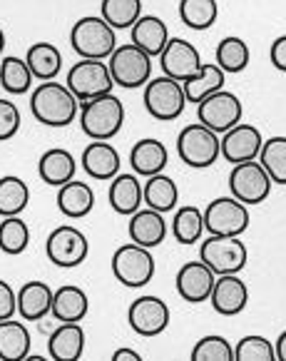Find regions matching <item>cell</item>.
<instances>
[{
	"label": "cell",
	"mask_w": 286,
	"mask_h": 361,
	"mask_svg": "<svg viewBox=\"0 0 286 361\" xmlns=\"http://www.w3.org/2000/svg\"><path fill=\"white\" fill-rule=\"evenodd\" d=\"M30 112L40 125L48 128H68L80 112V100L63 82L45 80L30 95Z\"/></svg>",
	"instance_id": "1"
},
{
	"label": "cell",
	"mask_w": 286,
	"mask_h": 361,
	"mask_svg": "<svg viewBox=\"0 0 286 361\" xmlns=\"http://www.w3.org/2000/svg\"><path fill=\"white\" fill-rule=\"evenodd\" d=\"M125 125V105L112 92L85 100L80 107V128L90 140H112Z\"/></svg>",
	"instance_id": "2"
},
{
	"label": "cell",
	"mask_w": 286,
	"mask_h": 361,
	"mask_svg": "<svg viewBox=\"0 0 286 361\" xmlns=\"http://www.w3.org/2000/svg\"><path fill=\"white\" fill-rule=\"evenodd\" d=\"M70 45L80 58L87 60H107L117 48L115 27L105 18L87 16L80 18L70 30Z\"/></svg>",
	"instance_id": "3"
},
{
	"label": "cell",
	"mask_w": 286,
	"mask_h": 361,
	"mask_svg": "<svg viewBox=\"0 0 286 361\" xmlns=\"http://www.w3.org/2000/svg\"><path fill=\"white\" fill-rule=\"evenodd\" d=\"M177 152H180V159L187 167L207 170L222 157V140L207 125H187L177 137Z\"/></svg>",
	"instance_id": "4"
},
{
	"label": "cell",
	"mask_w": 286,
	"mask_h": 361,
	"mask_svg": "<svg viewBox=\"0 0 286 361\" xmlns=\"http://www.w3.org/2000/svg\"><path fill=\"white\" fill-rule=\"evenodd\" d=\"M112 274L115 279L128 289H142L152 282L154 276V257L147 247H139L135 242L122 245L112 255Z\"/></svg>",
	"instance_id": "5"
},
{
	"label": "cell",
	"mask_w": 286,
	"mask_h": 361,
	"mask_svg": "<svg viewBox=\"0 0 286 361\" xmlns=\"http://www.w3.org/2000/svg\"><path fill=\"white\" fill-rule=\"evenodd\" d=\"M144 107H147L149 117L159 120V123H172L185 112L187 107V95L185 85L180 80L162 75V78L149 80L144 85Z\"/></svg>",
	"instance_id": "6"
},
{
	"label": "cell",
	"mask_w": 286,
	"mask_h": 361,
	"mask_svg": "<svg viewBox=\"0 0 286 361\" xmlns=\"http://www.w3.org/2000/svg\"><path fill=\"white\" fill-rule=\"evenodd\" d=\"M107 65H110L115 85L125 87V90L147 85L149 75H152V55H147L135 43L117 45L115 53L107 58Z\"/></svg>",
	"instance_id": "7"
},
{
	"label": "cell",
	"mask_w": 286,
	"mask_h": 361,
	"mask_svg": "<svg viewBox=\"0 0 286 361\" xmlns=\"http://www.w3.org/2000/svg\"><path fill=\"white\" fill-rule=\"evenodd\" d=\"M199 259L214 269V274H239L247 267L249 252L239 237L209 234L199 247Z\"/></svg>",
	"instance_id": "8"
},
{
	"label": "cell",
	"mask_w": 286,
	"mask_h": 361,
	"mask_svg": "<svg viewBox=\"0 0 286 361\" xmlns=\"http://www.w3.org/2000/svg\"><path fill=\"white\" fill-rule=\"evenodd\" d=\"M271 177L264 170L259 159H249V162H239L234 170L229 172V192L234 200L242 204H261L266 197L271 195Z\"/></svg>",
	"instance_id": "9"
},
{
	"label": "cell",
	"mask_w": 286,
	"mask_h": 361,
	"mask_svg": "<svg viewBox=\"0 0 286 361\" xmlns=\"http://www.w3.org/2000/svg\"><path fill=\"white\" fill-rule=\"evenodd\" d=\"M68 87L75 92L80 102L92 100V97H100L112 92L115 87V80H112L110 65L105 60H77L73 68L68 70Z\"/></svg>",
	"instance_id": "10"
},
{
	"label": "cell",
	"mask_w": 286,
	"mask_h": 361,
	"mask_svg": "<svg viewBox=\"0 0 286 361\" xmlns=\"http://www.w3.org/2000/svg\"><path fill=\"white\" fill-rule=\"evenodd\" d=\"M249 209L234 197H217L204 209V229L207 234L222 237H242L249 229Z\"/></svg>",
	"instance_id": "11"
},
{
	"label": "cell",
	"mask_w": 286,
	"mask_h": 361,
	"mask_svg": "<svg viewBox=\"0 0 286 361\" xmlns=\"http://www.w3.org/2000/svg\"><path fill=\"white\" fill-rule=\"evenodd\" d=\"M45 255L60 269H73V267H80L87 259L90 242L77 227L63 224V227H55L50 232L48 242H45Z\"/></svg>",
	"instance_id": "12"
},
{
	"label": "cell",
	"mask_w": 286,
	"mask_h": 361,
	"mask_svg": "<svg viewBox=\"0 0 286 361\" xmlns=\"http://www.w3.org/2000/svg\"><path fill=\"white\" fill-rule=\"evenodd\" d=\"M244 117V105L234 92L229 90H217L214 95L204 97L197 105V120L201 125H207L209 130H214L217 135H224L227 130H232L234 125L242 123Z\"/></svg>",
	"instance_id": "13"
},
{
	"label": "cell",
	"mask_w": 286,
	"mask_h": 361,
	"mask_svg": "<svg viewBox=\"0 0 286 361\" xmlns=\"http://www.w3.org/2000/svg\"><path fill=\"white\" fill-rule=\"evenodd\" d=\"M128 324L144 339L159 336L170 326V307L159 297H137L128 309Z\"/></svg>",
	"instance_id": "14"
},
{
	"label": "cell",
	"mask_w": 286,
	"mask_h": 361,
	"mask_svg": "<svg viewBox=\"0 0 286 361\" xmlns=\"http://www.w3.org/2000/svg\"><path fill=\"white\" fill-rule=\"evenodd\" d=\"M214 282H217V274H214L212 267L204 264L201 259L182 264L180 271H177V276H175L177 294L189 304L207 302V299L212 297Z\"/></svg>",
	"instance_id": "15"
},
{
	"label": "cell",
	"mask_w": 286,
	"mask_h": 361,
	"mask_svg": "<svg viewBox=\"0 0 286 361\" xmlns=\"http://www.w3.org/2000/svg\"><path fill=\"white\" fill-rule=\"evenodd\" d=\"M222 157L232 165H239V162H249V159H259L261 145H264V137H261L259 128L249 123H239L234 125L232 130L222 135Z\"/></svg>",
	"instance_id": "16"
},
{
	"label": "cell",
	"mask_w": 286,
	"mask_h": 361,
	"mask_svg": "<svg viewBox=\"0 0 286 361\" xmlns=\"http://www.w3.org/2000/svg\"><path fill=\"white\" fill-rule=\"evenodd\" d=\"M159 65H162L165 75L185 82L192 75L199 73V68L204 63H201L199 50L189 40H185V37H170V43L165 45V50L159 55Z\"/></svg>",
	"instance_id": "17"
},
{
	"label": "cell",
	"mask_w": 286,
	"mask_h": 361,
	"mask_svg": "<svg viewBox=\"0 0 286 361\" xmlns=\"http://www.w3.org/2000/svg\"><path fill=\"white\" fill-rule=\"evenodd\" d=\"M209 302H212L214 312L222 317H237L247 309V302H249L247 282L239 279V274H219Z\"/></svg>",
	"instance_id": "18"
},
{
	"label": "cell",
	"mask_w": 286,
	"mask_h": 361,
	"mask_svg": "<svg viewBox=\"0 0 286 361\" xmlns=\"http://www.w3.org/2000/svg\"><path fill=\"white\" fill-rule=\"evenodd\" d=\"M122 157L110 140H92L82 149V170L92 180H112L120 175Z\"/></svg>",
	"instance_id": "19"
},
{
	"label": "cell",
	"mask_w": 286,
	"mask_h": 361,
	"mask_svg": "<svg viewBox=\"0 0 286 361\" xmlns=\"http://www.w3.org/2000/svg\"><path fill=\"white\" fill-rule=\"evenodd\" d=\"M128 234L132 239L135 245L139 247H159L165 242L167 237V219L162 212L152 207H139L135 214H130V222H128Z\"/></svg>",
	"instance_id": "20"
},
{
	"label": "cell",
	"mask_w": 286,
	"mask_h": 361,
	"mask_svg": "<svg viewBox=\"0 0 286 361\" xmlns=\"http://www.w3.org/2000/svg\"><path fill=\"white\" fill-rule=\"evenodd\" d=\"M107 202L122 217H130L142 207V182L139 175L135 172H120L117 177H112L110 192H107Z\"/></svg>",
	"instance_id": "21"
},
{
	"label": "cell",
	"mask_w": 286,
	"mask_h": 361,
	"mask_svg": "<svg viewBox=\"0 0 286 361\" xmlns=\"http://www.w3.org/2000/svg\"><path fill=\"white\" fill-rule=\"evenodd\" d=\"M167 162H170V152H167L162 140L144 137L135 142V147L130 149V167L139 177H152L165 172Z\"/></svg>",
	"instance_id": "22"
},
{
	"label": "cell",
	"mask_w": 286,
	"mask_h": 361,
	"mask_svg": "<svg viewBox=\"0 0 286 361\" xmlns=\"http://www.w3.org/2000/svg\"><path fill=\"white\" fill-rule=\"evenodd\" d=\"M85 351V329L80 322H63L48 339V354L55 361H77Z\"/></svg>",
	"instance_id": "23"
},
{
	"label": "cell",
	"mask_w": 286,
	"mask_h": 361,
	"mask_svg": "<svg viewBox=\"0 0 286 361\" xmlns=\"http://www.w3.org/2000/svg\"><path fill=\"white\" fill-rule=\"evenodd\" d=\"M53 299L55 292L45 282H40V279L25 282L18 289V314L27 322H40L53 309Z\"/></svg>",
	"instance_id": "24"
},
{
	"label": "cell",
	"mask_w": 286,
	"mask_h": 361,
	"mask_svg": "<svg viewBox=\"0 0 286 361\" xmlns=\"http://www.w3.org/2000/svg\"><path fill=\"white\" fill-rule=\"evenodd\" d=\"M58 209L68 219L87 217L95 207V192L87 182L82 180H70L63 187H58Z\"/></svg>",
	"instance_id": "25"
},
{
	"label": "cell",
	"mask_w": 286,
	"mask_h": 361,
	"mask_svg": "<svg viewBox=\"0 0 286 361\" xmlns=\"http://www.w3.org/2000/svg\"><path fill=\"white\" fill-rule=\"evenodd\" d=\"M130 40L137 48H142L147 55L159 58L165 45L170 43V32H167V23L157 16H142L132 27H130Z\"/></svg>",
	"instance_id": "26"
},
{
	"label": "cell",
	"mask_w": 286,
	"mask_h": 361,
	"mask_svg": "<svg viewBox=\"0 0 286 361\" xmlns=\"http://www.w3.org/2000/svg\"><path fill=\"white\" fill-rule=\"evenodd\" d=\"M75 170H77V162L63 147H53L43 152L40 162H37V175L50 187H63L65 182L75 180Z\"/></svg>",
	"instance_id": "27"
},
{
	"label": "cell",
	"mask_w": 286,
	"mask_h": 361,
	"mask_svg": "<svg viewBox=\"0 0 286 361\" xmlns=\"http://www.w3.org/2000/svg\"><path fill=\"white\" fill-rule=\"evenodd\" d=\"M87 309H90L87 294L80 287H75V284H65V287H60L55 292L50 314L63 324V322H82L87 317Z\"/></svg>",
	"instance_id": "28"
},
{
	"label": "cell",
	"mask_w": 286,
	"mask_h": 361,
	"mask_svg": "<svg viewBox=\"0 0 286 361\" xmlns=\"http://www.w3.org/2000/svg\"><path fill=\"white\" fill-rule=\"evenodd\" d=\"M32 336L27 326L18 319L0 322V359L3 361H20L30 354Z\"/></svg>",
	"instance_id": "29"
},
{
	"label": "cell",
	"mask_w": 286,
	"mask_h": 361,
	"mask_svg": "<svg viewBox=\"0 0 286 361\" xmlns=\"http://www.w3.org/2000/svg\"><path fill=\"white\" fill-rule=\"evenodd\" d=\"M142 200L147 207L157 209V212L167 214L177 207L180 202V190H177V182L172 177H167L165 172L159 175L147 177V182L142 185Z\"/></svg>",
	"instance_id": "30"
},
{
	"label": "cell",
	"mask_w": 286,
	"mask_h": 361,
	"mask_svg": "<svg viewBox=\"0 0 286 361\" xmlns=\"http://www.w3.org/2000/svg\"><path fill=\"white\" fill-rule=\"evenodd\" d=\"M224 78H227V73H224L217 63H204L199 68V73L192 75L189 80H185V82H182V85H185L187 102H194V105H199L204 97H209V95H214L217 90H222Z\"/></svg>",
	"instance_id": "31"
},
{
	"label": "cell",
	"mask_w": 286,
	"mask_h": 361,
	"mask_svg": "<svg viewBox=\"0 0 286 361\" xmlns=\"http://www.w3.org/2000/svg\"><path fill=\"white\" fill-rule=\"evenodd\" d=\"M35 80H55L63 70V53L53 43H32L25 55Z\"/></svg>",
	"instance_id": "32"
},
{
	"label": "cell",
	"mask_w": 286,
	"mask_h": 361,
	"mask_svg": "<svg viewBox=\"0 0 286 361\" xmlns=\"http://www.w3.org/2000/svg\"><path fill=\"white\" fill-rule=\"evenodd\" d=\"M204 209L194 207V204H187V207H180L175 212V219H172V234L180 245H197L201 237H204Z\"/></svg>",
	"instance_id": "33"
},
{
	"label": "cell",
	"mask_w": 286,
	"mask_h": 361,
	"mask_svg": "<svg viewBox=\"0 0 286 361\" xmlns=\"http://www.w3.org/2000/svg\"><path fill=\"white\" fill-rule=\"evenodd\" d=\"M0 80H3V90H6L8 95H25V92L30 90L35 75H32L25 58L8 55V58H3V63H0Z\"/></svg>",
	"instance_id": "34"
},
{
	"label": "cell",
	"mask_w": 286,
	"mask_h": 361,
	"mask_svg": "<svg viewBox=\"0 0 286 361\" xmlns=\"http://www.w3.org/2000/svg\"><path fill=\"white\" fill-rule=\"evenodd\" d=\"M30 202V190L25 180L15 175L0 177V217H15Z\"/></svg>",
	"instance_id": "35"
},
{
	"label": "cell",
	"mask_w": 286,
	"mask_h": 361,
	"mask_svg": "<svg viewBox=\"0 0 286 361\" xmlns=\"http://www.w3.org/2000/svg\"><path fill=\"white\" fill-rule=\"evenodd\" d=\"M30 245V227L20 214L15 217H3L0 222V252L8 257H18Z\"/></svg>",
	"instance_id": "36"
},
{
	"label": "cell",
	"mask_w": 286,
	"mask_h": 361,
	"mask_svg": "<svg viewBox=\"0 0 286 361\" xmlns=\"http://www.w3.org/2000/svg\"><path fill=\"white\" fill-rule=\"evenodd\" d=\"M214 58H217V65L224 73L237 75L249 65V45L244 43L242 37L229 35V37H224V40H219Z\"/></svg>",
	"instance_id": "37"
},
{
	"label": "cell",
	"mask_w": 286,
	"mask_h": 361,
	"mask_svg": "<svg viewBox=\"0 0 286 361\" xmlns=\"http://www.w3.org/2000/svg\"><path fill=\"white\" fill-rule=\"evenodd\" d=\"M219 16L217 0H180V20L192 30H207Z\"/></svg>",
	"instance_id": "38"
},
{
	"label": "cell",
	"mask_w": 286,
	"mask_h": 361,
	"mask_svg": "<svg viewBox=\"0 0 286 361\" xmlns=\"http://www.w3.org/2000/svg\"><path fill=\"white\" fill-rule=\"evenodd\" d=\"M102 18L115 30H130L142 18V0H102Z\"/></svg>",
	"instance_id": "39"
},
{
	"label": "cell",
	"mask_w": 286,
	"mask_h": 361,
	"mask_svg": "<svg viewBox=\"0 0 286 361\" xmlns=\"http://www.w3.org/2000/svg\"><path fill=\"white\" fill-rule=\"evenodd\" d=\"M259 162L269 172L274 185H286V137L276 135V137L264 140L259 152Z\"/></svg>",
	"instance_id": "40"
},
{
	"label": "cell",
	"mask_w": 286,
	"mask_h": 361,
	"mask_svg": "<svg viewBox=\"0 0 286 361\" xmlns=\"http://www.w3.org/2000/svg\"><path fill=\"white\" fill-rule=\"evenodd\" d=\"M234 361H276V349L264 336L249 334L234 346Z\"/></svg>",
	"instance_id": "41"
},
{
	"label": "cell",
	"mask_w": 286,
	"mask_h": 361,
	"mask_svg": "<svg viewBox=\"0 0 286 361\" xmlns=\"http://www.w3.org/2000/svg\"><path fill=\"white\" fill-rule=\"evenodd\" d=\"M192 361H234V346L224 336L209 334L194 344Z\"/></svg>",
	"instance_id": "42"
},
{
	"label": "cell",
	"mask_w": 286,
	"mask_h": 361,
	"mask_svg": "<svg viewBox=\"0 0 286 361\" xmlns=\"http://www.w3.org/2000/svg\"><path fill=\"white\" fill-rule=\"evenodd\" d=\"M20 130V110L13 100H0V142L15 137Z\"/></svg>",
	"instance_id": "43"
},
{
	"label": "cell",
	"mask_w": 286,
	"mask_h": 361,
	"mask_svg": "<svg viewBox=\"0 0 286 361\" xmlns=\"http://www.w3.org/2000/svg\"><path fill=\"white\" fill-rule=\"evenodd\" d=\"M15 312H18V294L13 292V287L6 279H0V322L13 319Z\"/></svg>",
	"instance_id": "44"
},
{
	"label": "cell",
	"mask_w": 286,
	"mask_h": 361,
	"mask_svg": "<svg viewBox=\"0 0 286 361\" xmlns=\"http://www.w3.org/2000/svg\"><path fill=\"white\" fill-rule=\"evenodd\" d=\"M269 58H271V65L281 73H286V35H279L271 43V50H269Z\"/></svg>",
	"instance_id": "45"
},
{
	"label": "cell",
	"mask_w": 286,
	"mask_h": 361,
	"mask_svg": "<svg viewBox=\"0 0 286 361\" xmlns=\"http://www.w3.org/2000/svg\"><path fill=\"white\" fill-rule=\"evenodd\" d=\"M139 359H142L139 351L128 349V346H122V349H117L115 354H112V361H139Z\"/></svg>",
	"instance_id": "46"
},
{
	"label": "cell",
	"mask_w": 286,
	"mask_h": 361,
	"mask_svg": "<svg viewBox=\"0 0 286 361\" xmlns=\"http://www.w3.org/2000/svg\"><path fill=\"white\" fill-rule=\"evenodd\" d=\"M274 349H276V361H286V329L279 334V339H276Z\"/></svg>",
	"instance_id": "47"
},
{
	"label": "cell",
	"mask_w": 286,
	"mask_h": 361,
	"mask_svg": "<svg viewBox=\"0 0 286 361\" xmlns=\"http://www.w3.org/2000/svg\"><path fill=\"white\" fill-rule=\"evenodd\" d=\"M3 50H6V32L0 27V55H3Z\"/></svg>",
	"instance_id": "48"
},
{
	"label": "cell",
	"mask_w": 286,
	"mask_h": 361,
	"mask_svg": "<svg viewBox=\"0 0 286 361\" xmlns=\"http://www.w3.org/2000/svg\"><path fill=\"white\" fill-rule=\"evenodd\" d=\"M0 90H3V80H0Z\"/></svg>",
	"instance_id": "49"
}]
</instances>
